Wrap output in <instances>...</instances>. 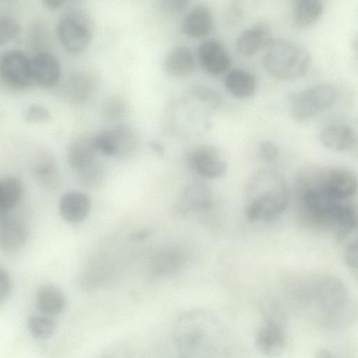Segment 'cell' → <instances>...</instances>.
<instances>
[{
	"mask_svg": "<svg viewBox=\"0 0 358 358\" xmlns=\"http://www.w3.org/2000/svg\"><path fill=\"white\" fill-rule=\"evenodd\" d=\"M215 331L208 313L186 311L176 320L171 338L159 348V358H197L211 347Z\"/></svg>",
	"mask_w": 358,
	"mask_h": 358,
	"instance_id": "1",
	"label": "cell"
},
{
	"mask_svg": "<svg viewBox=\"0 0 358 358\" xmlns=\"http://www.w3.org/2000/svg\"><path fill=\"white\" fill-rule=\"evenodd\" d=\"M323 169L308 168L296 181L297 214L305 227L315 231H329L341 204L325 191L322 183Z\"/></svg>",
	"mask_w": 358,
	"mask_h": 358,
	"instance_id": "2",
	"label": "cell"
},
{
	"mask_svg": "<svg viewBox=\"0 0 358 358\" xmlns=\"http://www.w3.org/2000/svg\"><path fill=\"white\" fill-rule=\"evenodd\" d=\"M244 214L250 222L271 221L287 208L289 193L283 178L271 169H261L248 179Z\"/></svg>",
	"mask_w": 358,
	"mask_h": 358,
	"instance_id": "3",
	"label": "cell"
},
{
	"mask_svg": "<svg viewBox=\"0 0 358 358\" xmlns=\"http://www.w3.org/2000/svg\"><path fill=\"white\" fill-rule=\"evenodd\" d=\"M312 303L317 308L322 321L329 327L345 325L351 318L347 287L335 276L313 279Z\"/></svg>",
	"mask_w": 358,
	"mask_h": 358,
	"instance_id": "4",
	"label": "cell"
},
{
	"mask_svg": "<svg viewBox=\"0 0 358 358\" xmlns=\"http://www.w3.org/2000/svg\"><path fill=\"white\" fill-rule=\"evenodd\" d=\"M310 63L308 52L301 45L288 40L272 41L266 47L263 65L273 77L283 80L303 76Z\"/></svg>",
	"mask_w": 358,
	"mask_h": 358,
	"instance_id": "5",
	"label": "cell"
},
{
	"mask_svg": "<svg viewBox=\"0 0 358 358\" xmlns=\"http://www.w3.org/2000/svg\"><path fill=\"white\" fill-rule=\"evenodd\" d=\"M57 34L66 52L79 55L87 48L90 43L91 21L80 8H69L58 21Z\"/></svg>",
	"mask_w": 358,
	"mask_h": 358,
	"instance_id": "6",
	"label": "cell"
},
{
	"mask_svg": "<svg viewBox=\"0 0 358 358\" xmlns=\"http://www.w3.org/2000/svg\"><path fill=\"white\" fill-rule=\"evenodd\" d=\"M338 93L329 84H320L292 95L290 116L296 121H306L332 106Z\"/></svg>",
	"mask_w": 358,
	"mask_h": 358,
	"instance_id": "7",
	"label": "cell"
},
{
	"mask_svg": "<svg viewBox=\"0 0 358 358\" xmlns=\"http://www.w3.org/2000/svg\"><path fill=\"white\" fill-rule=\"evenodd\" d=\"M0 84L11 90L21 91L34 84L30 58L18 50L0 55Z\"/></svg>",
	"mask_w": 358,
	"mask_h": 358,
	"instance_id": "8",
	"label": "cell"
},
{
	"mask_svg": "<svg viewBox=\"0 0 358 358\" xmlns=\"http://www.w3.org/2000/svg\"><path fill=\"white\" fill-rule=\"evenodd\" d=\"M187 162L194 172L209 179L222 177L227 169L222 154L216 148L208 145L194 148L189 153Z\"/></svg>",
	"mask_w": 358,
	"mask_h": 358,
	"instance_id": "9",
	"label": "cell"
},
{
	"mask_svg": "<svg viewBox=\"0 0 358 358\" xmlns=\"http://www.w3.org/2000/svg\"><path fill=\"white\" fill-rule=\"evenodd\" d=\"M322 183L328 194L339 201H352L357 192V176L346 168L323 169Z\"/></svg>",
	"mask_w": 358,
	"mask_h": 358,
	"instance_id": "10",
	"label": "cell"
},
{
	"mask_svg": "<svg viewBox=\"0 0 358 358\" xmlns=\"http://www.w3.org/2000/svg\"><path fill=\"white\" fill-rule=\"evenodd\" d=\"M31 71L34 83L42 88L54 87L61 76V66L52 54L41 51L30 58Z\"/></svg>",
	"mask_w": 358,
	"mask_h": 358,
	"instance_id": "11",
	"label": "cell"
},
{
	"mask_svg": "<svg viewBox=\"0 0 358 358\" xmlns=\"http://www.w3.org/2000/svg\"><path fill=\"white\" fill-rule=\"evenodd\" d=\"M198 57L203 70L211 76H219L231 65V57L224 46L215 39L203 42L198 48Z\"/></svg>",
	"mask_w": 358,
	"mask_h": 358,
	"instance_id": "12",
	"label": "cell"
},
{
	"mask_svg": "<svg viewBox=\"0 0 358 358\" xmlns=\"http://www.w3.org/2000/svg\"><path fill=\"white\" fill-rule=\"evenodd\" d=\"M271 30L264 22H259L243 31L236 40V48L243 55L250 57L272 41Z\"/></svg>",
	"mask_w": 358,
	"mask_h": 358,
	"instance_id": "13",
	"label": "cell"
},
{
	"mask_svg": "<svg viewBox=\"0 0 358 358\" xmlns=\"http://www.w3.org/2000/svg\"><path fill=\"white\" fill-rule=\"evenodd\" d=\"M97 150L94 136L83 134L75 138L69 144L67 160L71 168L77 173L96 162Z\"/></svg>",
	"mask_w": 358,
	"mask_h": 358,
	"instance_id": "14",
	"label": "cell"
},
{
	"mask_svg": "<svg viewBox=\"0 0 358 358\" xmlns=\"http://www.w3.org/2000/svg\"><path fill=\"white\" fill-rule=\"evenodd\" d=\"M213 196L208 185L200 182L189 185L180 194L178 201V209L188 213L206 210L211 208Z\"/></svg>",
	"mask_w": 358,
	"mask_h": 358,
	"instance_id": "15",
	"label": "cell"
},
{
	"mask_svg": "<svg viewBox=\"0 0 358 358\" xmlns=\"http://www.w3.org/2000/svg\"><path fill=\"white\" fill-rule=\"evenodd\" d=\"M90 206V198L86 194L78 191H69L61 197L59 210L65 221L76 223L87 217Z\"/></svg>",
	"mask_w": 358,
	"mask_h": 358,
	"instance_id": "16",
	"label": "cell"
},
{
	"mask_svg": "<svg viewBox=\"0 0 358 358\" xmlns=\"http://www.w3.org/2000/svg\"><path fill=\"white\" fill-rule=\"evenodd\" d=\"M95 80L86 72L71 75L62 87L64 98L73 104H81L90 97L95 89Z\"/></svg>",
	"mask_w": 358,
	"mask_h": 358,
	"instance_id": "17",
	"label": "cell"
},
{
	"mask_svg": "<svg viewBox=\"0 0 358 358\" xmlns=\"http://www.w3.org/2000/svg\"><path fill=\"white\" fill-rule=\"evenodd\" d=\"M320 139L327 148L334 151H347L356 145L357 136L354 129L345 124H332L320 133Z\"/></svg>",
	"mask_w": 358,
	"mask_h": 358,
	"instance_id": "18",
	"label": "cell"
},
{
	"mask_svg": "<svg viewBox=\"0 0 358 358\" xmlns=\"http://www.w3.org/2000/svg\"><path fill=\"white\" fill-rule=\"evenodd\" d=\"M213 25V17L210 10L204 5H197L185 15L182 29L186 35L198 38L208 35Z\"/></svg>",
	"mask_w": 358,
	"mask_h": 358,
	"instance_id": "19",
	"label": "cell"
},
{
	"mask_svg": "<svg viewBox=\"0 0 358 358\" xmlns=\"http://www.w3.org/2000/svg\"><path fill=\"white\" fill-rule=\"evenodd\" d=\"M255 345L260 352L267 357L279 356L286 346L285 331L264 323L257 331Z\"/></svg>",
	"mask_w": 358,
	"mask_h": 358,
	"instance_id": "20",
	"label": "cell"
},
{
	"mask_svg": "<svg viewBox=\"0 0 358 358\" xmlns=\"http://www.w3.org/2000/svg\"><path fill=\"white\" fill-rule=\"evenodd\" d=\"M27 231L20 222L7 214L0 215V248L6 252L20 249L26 242Z\"/></svg>",
	"mask_w": 358,
	"mask_h": 358,
	"instance_id": "21",
	"label": "cell"
},
{
	"mask_svg": "<svg viewBox=\"0 0 358 358\" xmlns=\"http://www.w3.org/2000/svg\"><path fill=\"white\" fill-rule=\"evenodd\" d=\"M224 85L234 96L246 99L255 93L257 83L251 72L243 69H234L226 74Z\"/></svg>",
	"mask_w": 358,
	"mask_h": 358,
	"instance_id": "22",
	"label": "cell"
},
{
	"mask_svg": "<svg viewBox=\"0 0 358 358\" xmlns=\"http://www.w3.org/2000/svg\"><path fill=\"white\" fill-rule=\"evenodd\" d=\"M195 60L191 50L185 45L173 48L166 56L163 66L173 77H185L194 70Z\"/></svg>",
	"mask_w": 358,
	"mask_h": 358,
	"instance_id": "23",
	"label": "cell"
},
{
	"mask_svg": "<svg viewBox=\"0 0 358 358\" xmlns=\"http://www.w3.org/2000/svg\"><path fill=\"white\" fill-rule=\"evenodd\" d=\"M32 172L38 182L46 189H57L61 177L52 156L45 152L38 155L32 165Z\"/></svg>",
	"mask_w": 358,
	"mask_h": 358,
	"instance_id": "24",
	"label": "cell"
},
{
	"mask_svg": "<svg viewBox=\"0 0 358 358\" xmlns=\"http://www.w3.org/2000/svg\"><path fill=\"white\" fill-rule=\"evenodd\" d=\"M357 206L352 201L343 202L338 208L331 231L338 240H343L351 234L357 228Z\"/></svg>",
	"mask_w": 358,
	"mask_h": 358,
	"instance_id": "25",
	"label": "cell"
},
{
	"mask_svg": "<svg viewBox=\"0 0 358 358\" xmlns=\"http://www.w3.org/2000/svg\"><path fill=\"white\" fill-rule=\"evenodd\" d=\"M113 156L124 157L136 148L138 138L135 131L128 125L119 124L107 130Z\"/></svg>",
	"mask_w": 358,
	"mask_h": 358,
	"instance_id": "26",
	"label": "cell"
},
{
	"mask_svg": "<svg viewBox=\"0 0 358 358\" xmlns=\"http://www.w3.org/2000/svg\"><path fill=\"white\" fill-rule=\"evenodd\" d=\"M323 10L324 5L321 1H295L293 6V23L298 28L308 27L320 18Z\"/></svg>",
	"mask_w": 358,
	"mask_h": 358,
	"instance_id": "27",
	"label": "cell"
},
{
	"mask_svg": "<svg viewBox=\"0 0 358 358\" xmlns=\"http://www.w3.org/2000/svg\"><path fill=\"white\" fill-rule=\"evenodd\" d=\"M38 309L48 315H55L63 311L66 300L62 292L52 285H44L36 294Z\"/></svg>",
	"mask_w": 358,
	"mask_h": 358,
	"instance_id": "28",
	"label": "cell"
},
{
	"mask_svg": "<svg viewBox=\"0 0 358 358\" xmlns=\"http://www.w3.org/2000/svg\"><path fill=\"white\" fill-rule=\"evenodd\" d=\"M183 263V257L176 249H165L157 253L152 262L153 271L161 275H168L176 273Z\"/></svg>",
	"mask_w": 358,
	"mask_h": 358,
	"instance_id": "29",
	"label": "cell"
},
{
	"mask_svg": "<svg viewBox=\"0 0 358 358\" xmlns=\"http://www.w3.org/2000/svg\"><path fill=\"white\" fill-rule=\"evenodd\" d=\"M260 310L264 324H267L285 331L287 315L280 301L273 296H266L260 303Z\"/></svg>",
	"mask_w": 358,
	"mask_h": 358,
	"instance_id": "30",
	"label": "cell"
},
{
	"mask_svg": "<svg viewBox=\"0 0 358 358\" xmlns=\"http://www.w3.org/2000/svg\"><path fill=\"white\" fill-rule=\"evenodd\" d=\"M1 180L3 207L6 213L15 206L23 194V185L21 180L14 176L4 178Z\"/></svg>",
	"mask_w": 358,
	"mask_h": 358,
	"instance_id": "31",
	"label": "cell"
},
{
	"mask_svg": "<svg viewBox=\"0 0 358 358\" xmlns=\"http://www.w3.org/2000/svg\"><path fill=\"white\" fill-rule=\"evenodd\" d=\"M31 334L37 338H46L50 336L55 329V322L49 317L32 315L27 321Z\"/></svg>",
	"mask_w": 358,
	"mask_h": 358,
	"instance_id": "32",
	"label": "cell"
},
{
	"mask_svg": "<svg viewBox=\"0 0 358 358\" xmlns=\"http://www.w3.org/2000/svg\"><path fill=\"white\" fill-rule=\"evenodd\" d=\"M20 33V25L13 17L0 14V46L15 38Z\"/></svg>",
	"mask_w": 358,
	"mask_h": 358,
	"instance_id": "33",
	"label": "cell"
},
{
	"mask_svg": "<svg viewBox=\"0 0 358 358\" xmlns=\"http://www.w3.org/2000/svg\"><path fill=\"white\" fill-rule=\"evenodd\" d=\"M24 121L30 124L45 123L50 120V110L40 103H31L26 107L23 112Z\"/></svg>",
	"mask_w": 358,
	"mask_h": 358,
	"instance_id": "34",
	"label": "cell"
},
{
	"mask_svg": "<svg viewBox=\"0 0 358 358\" xmlns=\"http://www.w3.org/2000/svg\"><path fill=\"white\" fill-rule=\"evenodd\" d=\"M79 180L83 185L89 187L97 186L103 180V169L96 161L89 167L78 173Z\"/></svg>",
	"mask_w": 358,
	"mask_h": 358,
	"instance_id": "35",
	"label": "cell"
},
{
	"mask_svg": "<svg viewBox=\"0 0 358 358\" xmlns=\"http://www.w3.org/2000/svg\"><path fill=\"white\" fill-rule=\"evenodd\" d=\"M258 150L261 158L269 164L275 162L279 156L278 147L269 140L262 141L259 143Z\"/></svg>",
	"mask_w": 358,
	"mask_h": 358,
	"instance_id": "36",
	"label": "cell"
},
{
	"mask_svg": "<svg viewBox=\"0 0 358 358\" xmlns=\"http://www.w3.org/2000/svg\"><path fill=\"white\" fill-rule=\"evenodd\" d=\"M345 264L352 270L357 271L358 265V250L357 241H352L345 248L343 255Z\"/></svg>",
	"mask_w": 358,
	"mask_h": 358,
	"instance_id": "37",
	"label": "cell"
},
{
	"mask_svg": "<svg viewBox=\"0 0 358 358\" xmlns=\"http://www.w3.org/2000/svg\"><path fill=\"white\" fill-rule=\"evenodd\" d=\"M11 290V281L7 272L0 268V303L6 300Z\"/></svg>",
	"mask_w": 358,
	"mask_h": 358,
	"instance_id": "38",
	"label": "cell"
},
{
	"mask_svg": "<svg viewBox=\"0 0 358 358\" xmlns=\"http://www.w3.org/2000/svg\"><path fill=\"white\" fill-rule=\"evenodd\" d=\"M98 358H131V355L125 347L115 346L103 352Z\"/></svg>",
	"mask_w": 358,
	"mask_h": 358,
	"instance_id": "39",
	"label": "cell"
},
{
	"mask_svg": "<svg viewBox=\"0 0 358 358\" xmlns=\"http://www.w3.org/2000/svg\"><path fill=\"white\" fill-rule=\"evenodd\" d=\"M199 97L213 106H219L220 98L219 94L213 90L201 88L197 90Z\"/></svg>",
	"mask_w": 358,
	"mask_h": 358,
	"instance_id": "40",
	"label": "cell"
},
{
	"mask_svg": "<svg viewBox=\"0 0 358 358\" xmlns=\"http://www.w3.org/2000/svg\"><path fill=\"white\" fill-rule=\"evenodd\" d=\"M104 111L110 116H117L124 111V105L120 100L113 99L104 106Z\"/></svg>",
	"mask_w": 358,
	"mask_h": 358,
	"instance_id": "41",
	"label": "cell"
},
{
	"mask_svg": "<svg viewBox=\"0 0 358 358\" xmlns=\"http://www.w3.org/2000/svg\"><path fill=\"white\" fill-rule=\"evenodd\" d=\"M188 3L187 1H166L162 6L166 10L176 13L185 9Z\"/></svg>",
	"mask_w": 358,
	"mask_h": 358,
	"instance_id": "42",
	"label": "cell"
},
{
	"mask_svg": "<svg viewBox=\"0 0 358 358\" xmlns=\"http://www.w3.org/2000/svg\"><path fill=\"white\" fill-rule=\"evenodd\" d=\"M65 1L64 0H43L42 3L48 9L54 10L61 7Z\"/></svg>",
	"mask_w": 358,
	"mask_h": 358,
	"instance_id": "43",
	"label": "cell"
},
{
	"mask_svg": "<svg viewBox=\"0 0 358 358\" xmlns=\"http://www.w3.org/2000/svg\"><path fill=\"white\" fill-rule=\"evenodd\" d=\"M315 358H340L334 355L329 350L321 348L319 349L315 355Z\"/></svg>",
	"mask_w": 358,
	"mask_h": 358,
	"instance_id": "44",
	"label": "cell"
},
{
	"mask_svg": "<svg viewBox=\"0 0 358 358\" xmlns=\"http://www.w3.org/2000/svg\"><path fill=\"white\" fill-rule=\"evenodd\" d=\"M148 231L137 232L132 235V237H133L132 239L141 240V239L145 238L148 236Z\"/></svg>",
	"mask_w": 358,
	"mask_h": 358,
	"instance_id": "45",
	"label": "cell"
},
{
	"mask_svg": "<svg viewBox=\"0 0 358 358\" xmlns=\"http://www.w3.org/2000/svg\"><path fill=\"white\" fill-rule=\"evenodd\" d=\"M7 214V213L4 210L3 207V194H2V189H1V180H0V215Z\"/></svg>",
	"mask_w": 358,
	"mask_h": 358,
	"instance_id": "46",
	"label": "cell"
}]
</instances>
